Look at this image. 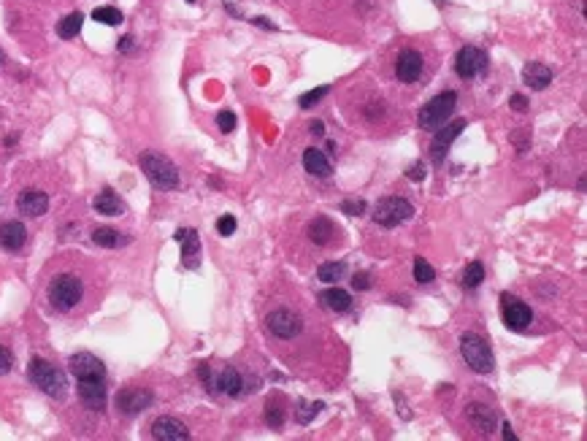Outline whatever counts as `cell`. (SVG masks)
<instances>
[{
    "label": "cell",
    "instance_id": "obj_1",
    "mask_svg": "<svg viewBox=\"0 0 587 441\" xmlns=\"http://www.w3.org/2000/svg\"><path fill=\"white\" fill-rule=\"evenodd\" d=\"M27 373H30L35 388L44 390L46 395H52V398H65V392H68V379H65V373L57 369V366H52L49 360H41V357L30 360Z\"/></svg>",
    "mask_w": 587,
    "mask_h": 441
},
{
    "label": "cell",
    "instance_id": "obj_2",
    "mask_svg": "<svg viewBox=\"0 0 587 441\" xmlns=\"http://www.w3.org/2000/svg\"><path fill=\"white\" fill-rule=\"evenodd\" d=\"M141 171L146 179L155 184L157 190H176L179 187V171L168 158L157 155V152H144L141 155Z\"/></svg>",
    "mask_w": 587,
    "mask_h": 441
},
{
    "label": "cell",
    "instance_id": "obj_3",
    "mask_svg": "<svg viewBox=\"0 0 587 441\" xmlns=\"http://www.w3.org/2000/svg\"><path fill=\"white\" fill-rule=\"evenodd\" d=\"M82 295H84L82 279L73 276V274H60L49 284V300H52V306L57 312H70L82 300Z\"/></svg>",
    "mask_w": 587,
    "mask_h": 441
},
{
    "label": "cell",
    "instance_id": "obj_4",
    "mask_svg": "<svg viewBox=\"0 0 587 441\" xmlns=\"http://www.w3.org/2000/svg\"><path fill=\"white\" fill-rule=\"evenodd\" d=\"M457 106V95L455 92H441L436 95L428 106H422L419 111V127L422 130H438L441 124H447V120L452 117V111Z\"/></svg>",
    "mask_w": 587,
    "mask_h": 441
},
{
    "label": "cell",
    "instance_id": "obj_5",
    "mask_svg": "<svg viewBox=\"0 0 587 441\" xmlns=\"http://www.w3.org/2000/svg\"><path fill=\"white\" fill-rule=\"evenodd\" d=\"M460 352L466 357V363L476 373H490L496 369V360H493V352L487 347V341L479 338L476 333H466L460 338Z\"/></svg>",
    "mask_w": 587,
    "mask_h": 441
},
{
    "label": "cell",
    "instance_id": "obj_6",
    "mask_svg": "<svg viewBox=\"0 0 587 441\" xmlns=\"http://www.w3.org/2000/svg\"><path fill=\"white\" fill-rule=\"evenodd\" d=\"M412 214H415V209H412V203L406 198L390 195V198H381L379 203H377L374 219H377V225H381V228H396L400 222L412 219Z\"/></svg>",
    "mask_w": 587,
    "mask_h": 441
},
{
    "label": "cell",
    "instance_id": "obj_7",
    "mask_svg": "<svg viewBox=\"0 0 587 441\" xmlns=\"http://www.w3.org/2000/svg\"><path fill=\"white\" fill-rule=\"evenodd\" d=\"M455 71L460 79H474L487 71V54L476 46H463L455 57Z\"/></svg>",
    "mask_w": 587,
    "mask_h": 441
},
{
    "label": "cell",
    "instance_id": "obj_8",
    "mask_svg": "<svg viewBox=\"0 0 587 441\" xmlns=\"http://www.w3.org/2000/svg\"><path fill=\"white\" fill-rule=\"evenodd\" d=\"M503 322H506V328H509V331H517V333H522V331H528V328H531V322H534V312H531V306H528V303L512 298V295H503Z\"/></svg>",
    "mask_w": 587,
    "mask_h": 441
},
{
    "label": "cell",
    "instance_id": "obj_9",
    "mask_svg": "<svg viewBox=\"0 0 587 441\" xmlns=\"http://www.w3.org/2000/svg\"><path fill=\"white\" fill-rule=\"evenodd\" d=\"M301 328H303V322L290 309H277V312L268 314V331L279 338H295L301 333Z\"/></svg>",
    "mask_w": 587,
    "mask_h": 441
},
{
    "label": "cell",
    "instance_id": "obj_10",
    "mask_svg": "<svg viewBox=\"0 0 587 441\" xmlns=\"http://www.w3.org/2000/svg\"><path fill=\"white\" fill-rule=\"evenodd\" d=\"M463 127H468L466 120H455L452 124H441V127H438V133H436V139H433V143H431L433 162H441V160L447 158L449 146H452V141L463 133Z\"/></svg>",
    "mask_w": 587,
    "mask_h": 441
},
{
    "label": "cell",
    "instance_id": "obj_11",
    "mask_svg": "<svg viewBox=\"0 0 587 441\" xmlns=\"http://www.w3.org/2000/svg\"><path fill=\"white\" fill-rule=\"evenodd\" d=\"M149 404H152V392L149 390L125 388L117 395V409H120L122 414H127V417H133V414H139L144 409H149Z\"/></svg>",
    "mask_w": 587,
    "mask_h": 441
},
{
    "label": "cell",
    "instance_id": "obj_12",
    "mask_svg": "<svg viewBox=\"0 0 587 441\" xmlns=\"http://www.w3.org/2000/svg\"><path fill=\"white\" fill-rule=\"evenodd\" d=\"M70 373L76 376V379H103L106 376V366L95 357V354L89 352H79L70 357Z\"/></svg>",
    "mask_w": 587,
    "mask_h": 441
},
{
    "label": "cell",
    "instance_id": "obj_13",
    "mask_svg": "<svg viewBox=\"0 0 587 441\" xmlns=\"http://www.w3.org/2000/svg\"><path fill=\"white\" fill-rule=\"evenodd\" d=\"M396 73L403 84H415L417 79L422 76V54L415 49H406V52L398 54Z\"/></svg>",
    "mask_w": 587,
    "mask_h": 441
},
{
    "label": "cell",
    "instance_id": "obj_14",
    "mask_svg": "<svg viewBox=\"0 0 587 441\" xmlns=\"http://www.w3.org/2000/svg\"><path fill=\"white\" fill-rule=\"evenodd\" d=\"M79 398H82V404L87 406V409H95V411H101L106 406V385L103 379H79Z\"/></svg>",
    "mask_w": 587,
    "mask_h": 441
},
{
    "label": "cell",
    "instance_id": "obj_15",
    "mask_svg": "<svg viewBox=\"0 0 587 441\" xmlns=\"http://www.w3.org/2000/svg\"><path fill=\"white\" fill-rule=\"evenodd\" d=\"M152 436L157 441H184L190 439V430H187V425L173 420V417H160L152 423Z\"/></svg>",
    "mask_w": 587,
    "mask_h": 441
},
{
    "label": "cell",
    "instance_id": "obj_16",
    "mask_svg": "<svg viewBox=\"0 0 587 441\" xmlns=\"http://www.w3.org/2000/svg\"><path fill=\"white\" fill-rule=\"evenodd\" d=\"M17 209L25 217H41L49 209V195L41 193V190H25L17 198Z\"/></svg>",
    "mask_w": 587,
    "mask_h": 441
},
{
    "label": "cell",
    "instance_id": "obj_17",
    "mask_svg": "<svg viewBox=\"0 0 587 441\" xmlns=\"http://www.w3.org/2000/svg\"><path fill=\"white\" fill-rule=\"evenodd\" d=\"M27 241V230L22 222H3L0 225V247L8 249V252H17L25 247Z\"/></svg>",
    "mask_w": 587,
    "mask_h": 441
},
{
    "label": "cell",
    "instance_id": "obj_18",
    "mask_svg": "<svg viewBox=\"0 0 587 441\" xmlns=\"http://www.w3.org/2000/svg\"><path fill=\"white\" fill-rule=\"evenodd\" d=\"M176 241L182 244V257H184V263L190 265V268H195V265H198V255H201V238H198V233L192 228L176 230Z\"/></svg>",
    "mask_w": 587,
    "mask_h": 441
},
{
    "label": "cell",
    "instance_id": "obj_19",
    "mask_svg": "<svg viewBox=\"0 0 587 441\" xmlns=\"http://www.w3.org/2000/svg\"><path fill=\"white\" fill-rule=\"evenodd\" d=\"M466 417H468V423L474 425L479 433H490V430L496 428V414H493V409H490V406L471 404L466 409Z\"/></svg>",
    "mask_w": 587,
    "mask_h": 441
},
{
    "label": "cell",
    "instance_id": "obj_20",
    "mask_svg": "<svg viewBox=\"0 0 587 441\" xmlns=\"http://www.w3.org/2000/svg\"><path fill=\"white\" fill-rule=\"evenodd\" d=\"M522 79L531 89H547V84L553 82V71L544 63H528L522 71Z\"/></svg>",
    "mask_w": 587,
    "mask_h": 441
},
{
    "label": "cell",
    "instance_id": "obj_21",
    "mask_svg": "<svg viewBox=\"0 0 587 441\" xmlns=\"http://www.w3.org/2000/svg\"><path fill=\"white\" fill-rule=\"evenodd\" d=\"M303 168L309 171L311 177H320V179H325V177H330V160L325 158V152H320V149H306L303 152Z\"/></svg>",
    "mask_w": 587,
    "mask_h": 441
},
{
    "label": "cell",
    "instance_id": "obj_22",
    "mask_svg": "<svg viewBox=\"0 0 587 441\" xmlns=\"http://www.w3.org/2000/svg\"><path fill=\"white\" fill-rule=\"evenodd\" d=\"M214 388L220 390V392H225V395H239L241 392V388H244V379H241V373L236 369H222L220 373H217V382H214Z\"/></svg>",
    "mask_w": 587,
    "mask_h": 441
},
{
    "label": "cell",
    "instance_id": "obj_23",
    "mask_svg": "<svg viewBox=\"0 0 587 441\" xmlns=\"http://www.w3.org/2000/svg\"><path fill=\"white\" fill-rule=\"evenodd\" d=\"M333 236H336V228H333V222H330L328 217H314V222L309 225L311 241H314L317 247H325V244L333 241Z\"/></svg>",
    "mask_w": 587,
    "mask_h": 441
},
{
    "label": "cell",
    "instance_id": "obj_24",
    "mask_svg": "<svg viewBox=\"0 0 587 441\" xmlns=\"http://www.w3.org/2000/svg\"><path fill=\"white\" fill-rule=\"evenodd\" d=\"M320 300H322V306L330 309V312H346V309L352 306L349 293L341 290V287H330V290H325V293L320 295Z\"/></svg>",
    "mask_w": 587,
    "mask_h": 441
},
{
    "label": "cell",
    "instance_id": "obj_25",
    "mask_svg": "<svg viewBox=\"0 0 587 441\" xmlns=\"http://www.w3.org/2000/svg\"><path fill=\"white\" fill-rule=\"evenodd\" d=\"M92 206H95V212L98 214H106V217H120L122 212H125V206H122V200L117 198L114 193H101L95 200H92Z\"/></svg>",
    "mask_w": 587,
    "mask_h": 441
},
{
    "label": "cell",
    "instance_id": "obj_26",
    "mask_svg": "<svg viewBox=\"0 0 587 441\" xmlns=\"http://www.w3.org/2000/svg\"><path fill=\"white\" fill-rule=\"evenodd\" d=\"M82 25H84V17L79 14V11H73V14H68V17L60 19V25H57V36L60 38H76L79 33H82Z\"/></svg>",
    "mask_w": 587,
    "mask_h": 441
},
{
    "label": "cell",
    "instance_id": "obj_27",
    "mask_svg": "<svg viewBox=\"0 0 587 441\" xmlns=\"http://www.w3.org/2000/svg\"><path fill=\"white\" fill-rule=\"evenodd\" d=\"M346 276V265L339 260V263H322L320 271H317V279L325 284H339Z\"/></svg>",
    "mask_w": 587,
    "mask_h": 441
},
{
    "label": "cell",
    "instance_id": "obj_28",
    "mask_svg": "<svg viewBox=\"0 0 587 441\" xmlns=\"http://www.w3.org/2000/svg\"><path fill=\"white\" fill-rule=\"evenodd\" d=\"M92 241H95L98 247H106V249H114V247H122V244H125L122 233H117V230H111V228H98L92 233Z\"/></svg>",
    "mask_w": 587,
    "mask_h": 441
},
{
    "label": "cell",
    "instance_id": "obj_29",
    "mask_svg": "<svg viewBox=\"0 0 587 441\" xmlns=\"http://www.w3.org/2000/svg\"><path fill=\"white\" fill-rule=\"evenodd\" d=\"M484 279V265L476 260V263H468L466 271H463V287H468V290H474V287H479Z\"/></svg>",
    "mask_w": 587,
    "mask_h": 441
},
{
    "label": "cell",
    "instance_id": "obj_30",
    "mask_svg": "<svg viewBox=\"0 0 587 441\" xmlns=\"http://www.w3.org/2000/svg\"><path fill=\"white\" fill-rule=\"evenodd\" d=\"M92 19L101 22V25H120L122 11L120 8H114V6H98V8L92 11Z\"/></svg>",
    "mask_w": 587,
    "mask_h": 441
},
{
    "label": "cell",
    "instance_id": "obj_31",
    "mask_svg": "<svg viewBox=\"0 0 587 441\" xmlns=\"http://www.w3.org/2000/svg\"><path fill=\"white\" fill-rule=\"evenodd\" d=\"M415 279L419 284H431L436 279V271H433V265L428 260H422V257L415 260Z\"/></svg>",
    "mask_w": 587,
    "mask_h": 441
},
{
    "label": "cell",
    "instance_id": "obj_32",
    "mask_svg": "<svg viewBox=\"0 0 587 441\" xmlns=\"http://www.w3.org/2000/svg\"><path fill=\"white\" fill-rule=\"evenodd\" d=\"M328 92H330V87H328V84H322V87L311 89V92H303L298 103H301V108H311L314 103H320V101H322V98H325Z\"/></svg>",
    "mask_w": 587,
    "mask_h": 441
},
{
    "label": "cell",
    "instance_id": "obj_33",
    "mask_svg": "<svg viewBox=\"0 0 587 441\" xmlns=\"http://www.w3.org/2000/svg\"><path fill=\"white\" fill-rule=\"evenodd\" d=\"M265 420H268L271 428H282V425H284V409L279 404H268V409H265Z\"/></svg>",
    "mask_w": 587,
    "mask_h": 441
},
{
    "label": "cell",
    "instance_id": "obj_34",
    "mask_svg": "<svg viewBox=\"0 0 587 441\" xmlns=\"http://www.w3.org/2000/svg\"><path fill=\"white\" fill-rule=\"evenodd\" d=\"M320 409H322V404H301V409L295 411V420H298L301 425L311 423V417H314Z\"/></svg>",
    "mask_w": 587,
    "mask_h": 441
},
{
    "label": "cell",
    "instance_id": "obj_35",
    "mask_svg": "<svg viewBox=\"0 0 587 441\" xmlns=\"http://www.w3.org/2000/svg\"><path fill=\"white\" fill-rule=\"evenodd\" d=\"M236 228H239V222H236L233 214H225V217L217 219V233H220V236H233Z\"/></svg>",
    "mask_w": 587,
    "mask_h": 441
},
{
    "label": "cell",
    "instance_id": "obj_36",
    "mask_svg": "<svg viewBox=\"0 0 587 441\" xmlns=\"http://www.w3.org/2000/svg\"><path fill=\"white\" fill-rule=\"evenodd\" d=\"M217 127H220L222 133H233V130H236V114H233V111H220V114H217Z\"/></svg>",
    "mask_w": 587,
    "mask_h": 441
},
{
    "label": "cell",
    "instance_id": "obj_37",
    "mask_svg": "<svg viewBox=\"0 0 587 441\" xmlns=\"http://www.w3.org/2000/svg\"><path fill=\"white\" fill-rule=\"evenodd\" d=\"M341 212L349 214V217H360V214L365 212V200H360V198H358V200H355V198H352V200H344V203H341Z\"/></svg>",
    "mask_w": 587,
    "mask_h": 441
},
{
    "label": "cell",
    "instance_id": "obj_38",
    "mask_svg": "<svg viewBox=\"0 0 587 441\" xmlns=\"http://www.w3.org/2000/svg\"><path fill=\"white\" fill-rule=\"evenodd\" d=\"M11 366H14V357H11V352L0 347V376H6V373L11 371Z\"/></svg>",
    "mask_w": 587,
    "mask_h": 441
},
{
    "label": "cell",
    "instance_id": "obj_39",
    "mask_svg": "<svg viewBox=\"0 0 587 441\" xmlns=\"http://www.w3.org/2000/svg\"><path fill=\"white\" fill-rule=\"evenodd\" d=\"M352 287H355V290H368V287H371L368 274H355V276H352Z\"/></svg>",
    "mask_w": 587,
    "mask_h": 441
},
{
    "label": "cell",
    "instance_id": "obj_40",
    "mask_svg": "<svg viewBox=\"0 0 587 441\" xmlns=\"http://www.w3.org/2000/svg\"><path fill=\"white\" fill-rule=\"evenodd\" d=\"M406 177L412 179V181H419V179H425V165H412Z\"/></svg>",
    "mask_w": 587,
    "mask_h": 441
},
{
    "label": "cell",
    "instance_id": "obj_41",
    "mask_svg": "<svg viewBox=\"0 0 587 441\" xmlns=\"http://www.w3.org/2000/svg\"><path fill=\"white\" fill-rule=\"evenodd\" d=\"M512 108H515V111H525V108H528V101H525L522 95H515V98H512Z\"/></svg>",
    "mask_w": 587,
    "mask_h": 441
},
{
    "label": "cell",
    "instance_id": "obj_42",
    "mask_svg": "<svg viewBox=\"0 0 587 441\" xmlns=\"http://www.w3.org/2000/svg\"><path fill=\"white\" fill-rule=\"evenodd\" d=\"M133 46H136V44H133V38H130V36H125L120 41V52H125V54L133 52Z\"/></svg>",
    "mask_w": 587,
    "mask_h": 441
},
{
    "label": "cell",
    "instance_id": "obj_43",
    "mask_svg": "<svg viewBox=\"0 0 587 441\" xmlns=\"http://www.w3.org/2000/svg\"><path fill=\"white\" fill-rule=\"evenodd\" d=\"M311 133H314V136H325V124L314 122V124H311Z\"/></svg>",
    "mask_w": 587,
    "mask_h": 441
},
{
    "label": "cell",
    "instance_id": "obj_44",
    "mask_svg": "<svg viewBox=\"0 0 587 441\" xmlns=\"http://www.w3.org/2000/svg\"><path fill=\"white\" fill-rule=\"evenodd\" d=\"M503 439H506V441H509V439L515 441V433H512V428H509V425H503Z\"/></svg>",
    "mask_w": 587,
    "mask_h": 441
},
{
    "label": "cell",
    "instance_id": "obj_45",
    "mask_svg": "<svg viewBox=\"0 0 587 441\" xmlns=\"http://www.w3.org/2000/svg\"><path fill=\"white\" fill-rule=\"evenodd\" d=\"M0 63H3V52H0Z\"/></svg>",
    "mask_w": 587,
    "mask_h": 441
}]
</instances>
